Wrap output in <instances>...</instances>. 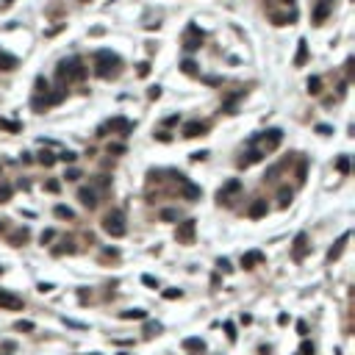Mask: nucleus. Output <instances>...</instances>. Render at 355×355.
I'll return each mask as SVG.
<instances>
[{"label": "nucleus", "mask_w": 355, "mask_h": 355, "mask_svg": "<svg viewBox=\"0 0 355 355\" xmlns=\"http://www.w3.org/2000/svg\"><path fill=\"white\" fill-rule=\"evenodd\" d=\"M119 67H122V61H119L117 53H111V50H98L95 53V72H98V78H117Z\"/></svg>", "instance_id": "f257e3e1"}, {"label": "nucleus", "mask_w": 355, "mask_h": 355, "mask_svg": "<svg viewBox=\"0 0 355 355\" xmlns=\"http://www.w3.org/2000/svg\"><path fill=\"white\" fill-rule=\"evenodd\" d=\"M56 75H58L61 84H70V81H84V78H86V67H84L81 58H64V61H58Z\"/></svg>", "instance_id": "f03ea898"}, {"label": "nucleus", "mask_w": 355, "mask_h": 355, "mask_svg": "<svg viewBox=\"0 0 355 355\" xmlns=\"http://www.w3.org/2000/svg\"><path fill=\"white\" fill-rule=\"evenodd\" d=\"M280 142H283V131H280V128H272V131H264V133H258V136H253L250 145L255 147L258 153L266 155V153H272Z\"/></svg>", "instance_id": "7ed1b4c3"}, {"label": "nucleus", "mask_w": 355, "mask_h": 355, "mask_svg": "<svg viewBox=\"0 0 355 355\" xmlns=\"http://www.w3.org/2000/svg\"><path fill=\"white\" fill-rule=\"evenodd\" d=\"M103 230L108 233V236H114V239H122L125 236V214L122 211H111V214H105V219H103Z\"/></svg>", "instance_id": "20e7f679"}, {"label": "nucleus", "mask_w": 355, "mask_h": 355, "mask_svg": "<svg viewBox=\"0 0 355 355\" xmlns=\"http://www.w3.org/2000/svg\"><path fill=\"white\" fill-rule=\"evenodd\" d=\"M195 228H197V219H186V222L178 225V230H175V239L181 244H192L195 242Z\"/></svg>", "instance_id": "39448f33"}, {"label": "nucleus", "mask_w": 355, "mask_h": 355, "mask_svg": "<svg viewBox=\"0 0 355 355\" xmlns=\"http://www.w3.org/2000/svg\"><path fill=\"white\" fill-rule=\"evenodd\" d=\"M330 8H333V0H316V6H313V11H311L313 25H322V22L327 20V14H330Z\"/></svg>", "instance_id": "423d86ee"}, {"label": "nucleus", "mask_w": 355, "mask_h": 355, "mask_svg": "<svg viewBox=\"0 0 355 355\" xmlns=\"http://www.w3.org/2000/svg\"><path fill=\"white\" fill-rule=\"evenodd\" d=\"M200 45H203V31L197 28V25H189L186 39H183V48L192 53V50H200Z\"/></svg>", "instance_id": "0eeeda50"}, {"label": "nucleus", "mask_w": 355, "mask_h": 355, "mask_svg": "<svg viewBox=\"0 0 355 355\" xmlns=\"http://www.w3.org/2000/svg\"><path fill=\"white\" fill-rule=\"evenodd\" d=\"M103 128H108L111 133H122V136H128V133L133 131V122L131 119H125V117H114V119H108Z\"/></svg>", "instance_id": "6e6552de"}, {"label": "nucleus", "mask_w": 355, "mask_h": 355, "mask_svg": "<svg viewBox=\"0 0 355 355\" xmlns=\"http://www.w3.org/2000/svg\"><path fill=\"white\" fill-rule=\"evenodd\" d=\"M239 192H242V181H236V178H233V181H228L222 189H219V192H216V200H219V203H230V197L239 195Z\"/></svg>", "instance_id": "1a4fd4ad"}, {"label": "nucleus", "mask_w": 355, "mask_h": 355, "mask_svg": "<svg viewBox=\"0 0 355 355\" xmlns=\"http://www.w3.org/2000/svg\"><path fill=\"white\" fill-rule=\"evenodd\" d=\"M205 131H208V125H205V122H200V119H195V122H186V125H183V136H186V139L203 136Z\"/></svg>", "instance_id": "9d476101"}, {"label": "nucleus", "mask_w": 355, "mask_h": 355, "mask_svg": "<svg viewBox=\"0 0 355 355\" xmlns=\"http://www.w3.org/2000/svg\"><path fill=\"white\" fill-rule=\"evenodd\" d=\"M0 308H8V311H20L22 308V300L11 292H0Z\"/></svg>", "instance_id": "9b49d317"}, {"label": "nucleus", "mask_w": 355, "mask_h": 355, "mask_svg": "<svg viewBox=\"0 0 355 355\" xmlns=\"http://www.w3.org/2000/svg\"><path fill=\"white\" fill-rule=\"evenodd\" d=\"M78 200L84 203L86 208H95V205H98V192L89 189V186H81L78 189Z\"/></svg>", "instance_id": "f8f14e48"}, {"label": "nucleus", "mask_w": 355, "mask_h": 355, "mask_svg": "<svg viewBox=\"0 0 355 355\" xmlns=\"http://www.w3.org/2000/svg\"><path fill=\"white\" fill-rule=\"evenodd\" d=\"M264 253H261V250H250V253H244V255H242V266H244V269H253V266H255V264H264Z\"/></svg>", "instance_id": "ddd939ff"}, {"label": "nucleus", "mask_w": 355, "mask_h": 355, "mask_svg": "<svg viewBox=\"0 0 355 355\" xmlns=\"http://www.w3.org/2000/svg\"><path fill=\"white\" fill-rule=\"evenodd\" d=\"M350 242V233H341L339 239H336V244L330 247V253H327V261H339L341 253H344V244Z\"/></svg>", "instance_id": "4468645a"}, {"label": "nucleus", "mask_w": 355, "mask_h": 355, "mask_svg": "<svg viewBox=\"0 0 355 355\" xmlns=\"http://www.w3.org/2000/svg\"><path fill=\"white\" fill-rule=\"evenodd\" d=\"M266 211H269L266 200H253L250 208H247V216H250V219H261V216H266Z\"/></svg>", "instance_id": "2eb2a0df"}, {"label": "nucleus", "mask_w": 355, "mask_h": 355, "mask_svg": "<svg viewBox=\"0 0 355 355\" xmlns=\"http://www.w3.org/2000/svg\"><path fill=\"white\" fill-rule=\"evenodd\" d=\"M305 250H308V233H303V230H300L297 236H294V258H297V261H303Z\"/></svg>", "instance_id": "dca6fc26"}, {"label": "nucleus", "mask_w": 355, "mask_h": 355, "mask_svg": "<svg viewBox=\"0 0 355 355\" xmlns=\"http://www.w3.org/2000/svg\"><path fill=\"white\" fill-rule=\"evenodd\" d=\"M186 353H195V355H200V353H205V341L203 339H183V344H181Z\"/></svg>", "instance_id": "f3484780"}, {"label": "nucleus", "mask_w": 355, "mask_h": 355, "mask_svg": "<svg viewBox=\"0 0 355 355\" xmlns=\"http://www.w3.org/2000/svg\"><path fill=\"white\" fill-rule=\"evenodd\" d=\"M17 56H11V53H3V50H0V70L3 72H11V70H17Z\"/></svg>", "instance_id": "a211bd4d"}, {"label": "nucleus", "mask_w": 355, "mask_h": 355, "mask_svg": "<svg viewBox=\"0 0 355 355\" xmlns=\"http://www.w3.org/2000/svg\"><path fill=\"white\" fill-rule=\"evenodd\" d=\"M181 186H183V197H186V200H192V203L200 200V195H203L200 186H195V183H189V181H183Z\"/></svg>", "instance_id": "6ab92c4d"}, {"label": "nucleus", "mask_w": 355, "mask_h": 355, "mask_svg": "<svg viewBox=\"0 0 355 355\" xmlns=\"http://www.w3.org/2000/svg\"><path fill=\"white\" fill-rule=\"evenodd\" d=\"M305 61H308V42L300 39L297 42V56H294V67H303Z\"/></svg>", "instance_id": "aec40b11"}, {"label": "nucleus", "mask_w": 355, "mask_h": 355, "mask_svg": "<svg viewBox=\"0 0 355 355\" xmlns=\"http://www.w3.org/2000/svg\"><path fill=\"white\" fill-rule=\"evenodd\" d=\"M261 158H264V153H258L255 147H253V150H247V158H242L239 164H242V167H253V164H255V161H261Z\"/></svg>", "instance_id": "412c9836"}, {"label": "nucleus", "mask_w": 355, "mask_h": 355, "mask_svg": "<svg viewBox=\"0 0 355 355\" xmlns=\"http://www.w3.org/2000/svg\"><path fill=\"white\" fill-rule=\"evenodd\" d=\"M119 319H147V311H142V308H131V311L119 313Z\"/></svg>", "instance_id": "4be33fe9"}, {"label": "nucleus", "mask_w": 355, "mask_h": 355, "mask_svg": "<svg viewBox=\"0 0 355 355\" xmlns=\"http://www.w3.org/2000/svg\"><path fill=\"white\" fill-rule=\"evenodd\" d=\"M161 219H164V222H175V219H178V216H181V214H178V208H161Z\"/></svg>", "instance_id": "5701e85b"}, {"label": "nucleus", "mask_w": 355, "mask_h": 355, "mask_svg": "<svg viewBox=\"0 0 355 355\" xmlns=\"http://www.w3.org/2000/svg\"><path fill=\"white\" fill-rule=\"evenodd\" d=\"M53 214L58 216V219H72V208H67V205H56V208H53Z\"/></svg>", "instance_id": "b1692460"}, {"label": "nucleus", "mask_w": 355, "mask_h": 355, "mask_svg": "<svg viewBox=\"0 0 355 355\" xmlns=\"http://www.w3.org/2000/svg\"><path fill=\"white\" fill-rule=\"evenodd\" d=\"M292 189H280L278 192V200H280V208H286V205H289V203H292Z\"/></svg>", "instance_id": "393cba45"}, {"label": "nucleus", "mask_w": 355, "mask_h": 355, "mask_svg": "<svg viewBox=\"0 0 355 355\" xmlns=\"http://www.w3.org/2000/svg\"><path fill=\"white\" fill-rule=\"evenodd\" d=\"M308 92H311V95H319L322 92V78H308Z\"/></svg>", "instance_id": "a878e982"}, {"label": "nucleus", "mask_w": 355, "mask_h": 355, "mask_svg": "<svg viewBox=\"0 0 355 355\" xmlns=\"http://www.w3.org/2000/svg\"><path fill=\"white\" fill-rule=\"evenodd\" d=\"M75 158H78V153H72V150H61V153L56 155V161H67V164H72Z\"/></svg>", "instance_id": "bb28decb"}, {"label": "nucleus", "mask_w": 355, "mask_h": 355, "mask_svg": "<svg viewBox=\"0 0 355 355\" xmlns=\"http://www.w3.org/2000/svg\"><path fill=\"white\" fill-rule=\"evenodd\" d=\"M181 70L186 72V75H197V64L192 61V58H186V61L181 64Z\"/></svg>", "instance_id": "cd10ccee"}, {"label": "nucleus", "mask_w": 355, "mask_h": 355, "mask_svg": "<svg viewBox=\"0 0 355 355\" xmlns=\"http://www.w3.org/2000/svg\"><path fill=\"white\" fill-rule=\"evenodd\" d=\"M61 322H64V325H67V327H75V330H86V325H84V322H78V319H70V316H61Z\"/></svg>", "instance_id": "c85d7f7f"}, {"label": "nucleus", "mask_w": 355, "mask_h": 355, "mask_svg": "<svg viewBox=\"0 0 355 355\" xmlns=\"http://www.w3.org/2000/svg\"><path fill=\"white\" fill-rule=\"evenodd\" d=\"M8 200H11V186L3 183V186H0V203H8Z\"/></svg>", "instance_id": "c756f323"}, {"label": "nucleus", "mask_w": 355, "mask_h": 355, "mask_svg": "<svg viewBox=\"0 0 355 355\" xmlns=\"http://www.w3.org/2000/svg\"><path fill=\"white\" fill-rule=\"evenodd\" d=\"M39 164H45V167H53V164H56V155H53V153H42V155H39Z\"/></svg>", "instance_id": "7c9ffc66"}, {"label": "nucleus", "mask_w": 355, "mask_h": 355, "mask_svg": "<svg viewBox=\"0 0 355 355\" xmlns=\"http://www.w3.org/2000/svg\"><path fill=\"white\" fill-rule=\"evenodd\" d=\"M336 167H339V172L347 175V172H350V158H347V155H341V158L336 161Z\"/></svg>", "instance_id": "2f4dec72"}, {"label": "nucleus", "mask_w": 355, "mask_h": 355, "mask_svg": "<svg viewBox=\"0 0 355 355\" xmlns=\"http://www.w3.org/2000/svg\"><path fill=\"white\" fill-rule=\"evenodd\" d=\"M28 239V228H22V230H17L14 236H11V244H20V242H25Z\"/></svg>", "instance_id": "473e14b6"}, {"label": "nucleus", "mask_w": 355, "mask_h": 355, "mask_svg": "<svg viewBox=\"0 0 355 355\" xmlns=\"http://www.w3.org/2000/svg\"><path fill=\"white\" fill-rule=\"evenodd\" d=\"M14 327H17V330H25V333H31V330H34L36 325H34V322H28V319H20Z\"/></svg>", "instance_id": "72a5a7b5"}, {"label": "nucleus", "mask_w": 355, "mask_h": 355, "mask_svg": "<svg viewBox=\"0 0 355 355\" xmlns=\"http://www.w3.org/2000/svg\"><path fill=\"white\" fill-rule=\"evenodd\" d=\"M181 297H183L181 289H167V292H164V300H181Z\"/></svg>", "instance_id": "f704fd0d"}, {"label": "nucleus", "mask_w": 355, "mask_h": 355, "mask_svg": "<svg viewBox=\"0 0 355 355\" xmlns=\"http://www.w3.org/2000/svg\"><path fill=\"white\" fill-rule=\"evenodd\" d=\"M222 327H225V333H228V339L236 341V325H233V322H225Z\"/></svg>", "instance_id": "c9c22d12"}, {"label": "nucleus", "mask_w": 355, "mask_h": 355, "mask_svg": "<svg viewBox=\"0 0 355 355\" xmlns=\"http://www.w3.org/2000/svg\"><path fill=\"white\" fill-rule=\"evenodd\" d=\"M216 266H219V269H222L225 275H230V272H233V266H230L228 258H219V261H216Z\"/></svg>", "instance_id": "e433bc0d"}, {"label": "nucleus", "mask_w": 355, "mask_h": 355, "mask_svg": "<svg viewBox=\"0 0 355 355\" xmlns=\"http://www.w3.org/2000/svg\"><path fill=\"white\" fill-rule=\"evenodd\" d=\"M142 283L150 286V289H158V278H153V275H142Z\"/></svg>", "instance_id": "4c0bfd02"}, {"label": "nucleus", "mask_w": 355, "mask_h": 355, "mask_svg": "<svg viewBox=\"0 0 355 355\" xmlns=\"http://www.w3.org/2000/svg\"><path fill=\"white\" fill-rule=\"evenodd\" d=\"M53 236H56V230H53V228H48V230L42 233V236H39V242H42V244H48V242H53Z\"/></svg>", "instance_id": "58836bf2"}, {"label": "nucleus", "mask_w": 355, "mask_h": 355, "mask_svg": "<svg viewBox=\"0 0 355 355\" xmlns=\"http://www.w3.org/2000/svg\"><path fill=\"white\" fill-rule=\"evenodd\" d=\"M300 355H313V344L311 341H303V344H300Z\"/></svg>", "instance_id": "ea45409f"}, {"label": "nucleus", "mask_w": 355, "mask_h": 355, "mask_svg": "<svg viewBox=\"0 0 355 355\" xmlns=\"http://www.w3.org/2000/svg\"><path fill=\"white\" fill-rule=\"evenodd\" d=\"M0 128H6V131H20L17 122H6V119H0Z\"/></svg>", "instance_id": "a19ab883"}, {"label": "nucleus", "mask_w": 355, "mask_h": 355, "mask_svg": "<svg viewBox=\"0 0 355 355\" xmlns=\"http://www.w3.org/2000/svg\"><path fill=\"white\" fill-rule=\"evenodd\" d=\"M108 153H117V155H122V153H125V145H108Z\"/></svg>", "instance_id": "79ce46f5"}, {"label": "nucleus", "mask_w": 355, "mask_h": 355, "mask_svg": "<svg viewBox=\"0 0 355 355\" xmlns=\"http://www.w3.org/2000/svg\"><path fill=\"white\" fill-rule=\"evenodd\" d=\"M297 333L303 336V339H305V336H308V325H305V322H303V319L297 322Z\"/></svg>", "instance_id": "37998d69"}, {"label": "nucleus", "mask_w": 355, "mask_h": 355, "mask_svg": "<svg viewBox=\"0 0 355 355\" xmlns=\"http://www.w3.org/2000/svg\"><path fill=\"white\" fill-rule=\"evenodd\" d=\"M36 92H48V81L45 78H36Z\"/></svg>", "instance_id": "c03bdc74"}, {"label": "nucleus", "mask_w": 355, "mask_h": 355, "mask_svg": "<svg viewBox=\"0 0 355 355\" xmlns=\"http://www.w3.org/2000/svg\"><path fill=\"white\" fill-rule=\"evenodd\" d=\"M53 289H56V286H53V283H45V280H42V283H39V292H42V294L53 292Z\"/></svg>", "instance_id": "a18cd8bd"}, {"label": "nucleus", "mask_w": 355, "mask_h": 355, "mask_svg": "<svg viewBox=\"0 0 355 355\" xmlns=\"http://www.w3.org/2000/svg\"><path fill=\"white\" fill-rule=\"evenodd\" d=\"M158 330H161L158 322H147V333H158Z\"/></svg>", "instance_id": "49530a36"}, {"label": "nucleus", "mask_w": 355, "mask_h": 355, "mask_svg": "<svg viewBox=\"0 0 355 355\" xmlns=\"http://www.w3.org/2000/svg\"><path fill=\"white\" fill-rule=\"evenodd\" d=\"M316 133H322V136H327V133H333V128H330V125H316Z\"/></svg>", "instance_id": "de8ad7c7"}, {"label": "nucleus", "mask_w": 355, "mask_h": 355, "mask_svg": "<svg viewBox=\"0 0 355 355\" xmlns=\"http://www.w3.org/2000/svg\"><path fill=\"white\" fill-rule=\"evenodd\" d=\"M45 189H48V192H58L61 186H58V181H48L45 183Z\"/></svg>", "instance_id": "09e8293b"}, {"label": "nucleus", "mask_w": 355, "mask_h": 355, "mask_svg": "<svg viewBox=\"0 0 355 355\" xmlns=\"http://www.w3.org/2000/svg\"><path fill=\"white\" fill-rule=\"evenodd\" d=\"M64 178H67V181H78V178H81V172H78V169H70Z\"/></svg>", "instance_id": "8fccbe9b"}, {"label": "nucleus", "mask_w": 355, "mask_h": 355, "mask_svg": "<svg viewBox=\"0 0 355 355\" xmlns=\"http://www.w3.org/2000/svg\"><path fill=\"white\" fill-rule=\"evenodd\" d=\"M161 98V86H153V89H150V100H158Z\"/></svg>", "instance_id": "3c124183"}, {"label": "nucleus", "mask_w": 355, "mask_h": 355, "mask_svg": "<svg viewBox=\"0 0 355 355\" xmlns=\"http://www.w3.org/2000/svg\"><path fill=\"white\" fill-rule=\"evenodd\" d=\"M297 178H300V181H305V161L297 167Z\"/></svg>", "instance_id": "603ef678"}, {"label": "nucleus", "mask_w": 355, "mask_h": 355, "mask_svg": "<svg viewBox=\"0 0 355 355\" xmlns=\"http://www.w3.org/2000/svg\"><path fill=\"white\" fill-rule=\"evenodd\" d=\"M147 72H150V64L142 61V64H139V75H147Z\"/></svg>", "instance_id": "864d4df0"}, {"label": "nucleus", "mask_w": 355, "mask_h": 355, "mask_svg": "<svg viewBox=\"0 0 355 355\" xmlns=\"http://www.w3.org/2000/svg\"><path fill=\"white\" fill-rule=\"evenodd\" d=\"M205 155H208V153H205V150H200V153H192V161H203V158H205Z\"/></svg>", "instance_id": "5fc2aeb1"}, {"label": "nucleus", "mask_w": 355, "mask_h": 355, "mask_svg": "<svg viewBox=\"0 0 355 355\" xmlns=\"http://www.w3.org/2000/svg\"><path fill=\"white\" fill-rule=\"evenodd\" d=\"M178 119H181V117H178V114H172V117H167V119H164V125H175Z\"/></svg>", "instance_id": "6e6d98bb"}, {"label": "nucleus", "mask_w": 355, "mask_h": 355, "mask_svg": "<svg viewBox=\"0 0 355 355\" xmlns=\"http://www.w3.org/2000/svg\"><path fill=\"white\" fill-rule=\"evenodd\" d=\"M89 355H100V353H89Z\"/></svg>", "instance_id": "4d7b16f0"}]
</instances>
